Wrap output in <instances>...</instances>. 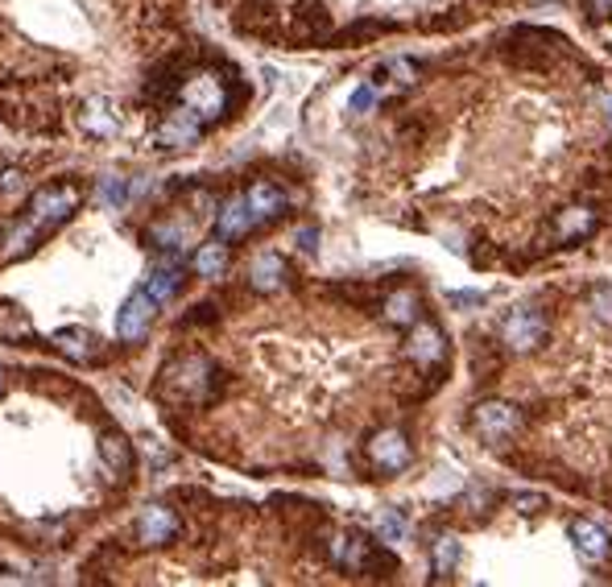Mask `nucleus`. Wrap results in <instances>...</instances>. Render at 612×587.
Here are the masks:
<instances>
[{"mask_svg": "<svg viewBox=\"0 0 612 587\" xmlns=\"http://www.w3.org/2000/svg\"><path fill=\"white\" fill-rule=\"evenodd\" d=\"M220 373L215 364L199 352H186V356H174L166 368H161V393H174V397H186L191 406H207L220 397Z\"/></svg>", "mask_w": 612, "mask_h": 587, "instance_id": "obj_2", "label": "nucleus"}, {"mask_svg": "<svg viewBox=\"0 0 612 587\" xmlns=\"http://www.w3.org/2000/svg\"><path fill=\"white\" fill-rule=\"evenodd\" d=\"M418 310H422V302L414 289H398V294L385 298V319L393 323V327H414V323H418Z\"/></svg>", "mask_w": 612, "mask_h": 587, "instance_id": "obj_19", "label": "nucleus"}, {"mask_svg": "<svg viewBox=\"0 0 612 587\" xmlns=\"http://www.w3.org/2000/svg\"><path fill=\"white\" fill-rule=\"evenodd\" d=\"M542 340H547V319H542V310L534 306H517L505 315V323H501V343H505L509 352L517 356H530L542 348Z\"/></svg>", "mask_w": 612, "mask_h": 587, "instance_id": "obj_3", "label": "nucleus"}, {"mask_svg": "<svg viewBox=\"0 0 612 587\" xmlns=\"http://www.w3.org/2000/svg\"><path fill=\"white\" fill-rule=\"evenodd\" d=\"M588 306H591V315L600 323H612V286H596L588 294Z\"/></svg>", "mask_w": 612, "mask_h": 587, "instance_id": "obj_25", "label": "nucleus"}, {"mask_svg": "<svg viewBox=\"0 0 612 587\" xmlns=\"http://www.w3.org/2000/svg\"><path fill=\"white\" fill-rule=\"evenodd\" d=\"M54 343H58V352L66 360H79V364H96L104 356V340L96 332H87V327H66V332L54 335Z\"/></svg>", "mask_w": 612, "mask_h": 587, "instance_id": "obj_11", "label": "nucleus"}, {"mask_svg": "<svg viewBox=\"0 0 612 587\" xmlns=\"http://www.w3.org/2000/svg\"><path fill=\"white\" fill-rule=\"evenodd\" d=\"M591 232H596V211L591 207H567V211L555 215V236L559 240H583Z\"/></svg>", "mask_w": 612, "mask_h": 587, "instance_id": "obj_18", "label": "nucleus"}, {"mask_svg": "<svg viewBox=\"0 0 612 587\" xmlns=\"http://www.w3.org/2000/svg\"><path fill=\"white\" fill-rule=\"evenodd\" d=\"M567 534L575 542V550H580V558H588V563H604L612 555V538L596 522H588V517H575L567 525Z\"/></svg>", "mask_w": 612, "mask_h": 587, "instance_id": "obj_9", "label": "nucleus"}, {"mask_svg": "<svg viewBox=\"0 0 612 587\" xmlns=\"http://www.w3.org/2000/svg\"><path fill=\"white\" fill-rule=\"evenodd\" d=\"M133 534H137L141 546H166L178 534V517H174L170 505H145L137 525H133Z\"/></svg>", "mask_w": 612, "mask_h": 587, "instance_id": "obj_6", "label": "nucleus"}, {"mask_svg": "<svg viewBox=\"0 0 612 587\" xmlns=\"http://www.w3.org/2000/svg\"><path fill=\"white\" fill-rule=\"evenodd\" d=\"M298 240H302V248H306V253H315V228H302Z\"/></svg>", "mask_w": 612, "mask_h": 587, "instance_id": "obj_31", "label": "nucleus"}, {"mask_svg": "<svg viewBox=\"0 0 612 587\" xmlns=\"http://www.w3.org/2000/svg\"><path fill=\"white\" fill-rule=\"evenodd\" d=\"M476 430H480L484 443H493V447H501V443H509V438L521 430V410L509 406V401H480L472 414Z\"/></svg>", "mask_w": 612, "mask_h": 587, "instance_id": "obj_4", "label": "nucleus"}, {"mask_svg": "<svg viewBox=\"0 0 612 587\" xmlns=\"http://www.w3.org/2000/svg\"><path fill=\"white\" fill-rule=\"evenodd\" d=\"M99 460H104L108 476L112 480H125L133 471V447H129V438L116 435V430H108L104 438H99Z\"/></svg>", "mask_w": 612, "mask_h": 587, "instance_id": "obj_12", "label": "nucleus"}, {"mask_svg": "<svg viewBox=\"0 0 612 587\" xmlns=\"http://www.w3.org/2000/svg\"><path fill=\"white\" fill-rule=\"evenodd\" d=\"M79 125H83L87 137H104V141L120 133V120H116V112H112L108 99H87L83 112H79Z\"/></svg>", "mask_w": 612, "mask_h": 587, "instance_id": "obj_13", "label": "nucleus"}, {"mask_svg": "<svg viewBox=\"0 0 612 587\" xmlns=\"http://www.w3.org/2000/svg\"><path fill=\"white\" fill-rule=\"evenodd\" d=\"M484 294H452V306H480Z\"/></svg>", "mask_w": 612, "mask_h": 587, "instance_id": "obj_29", "label": "nucleus"}, {"mask_svg": "<svg viewBox=\"0 0 612 587\" xmlns=\"http://www.w3.org/2000/svg\"><path fill=\"white\" fill-rule=\"evenodd\" d=\"M248 228H253V215H248L245 194H232L215 215V232H220V240H240Z\"/></svg>", "mask_w": 612, "mask_h": 587, "instance_id": "obj_14", "label": "nucleus"}, {"mask_svg": "<svg viewBox=\"0 0 612 587\" xmlns=\"http://www.w3.org/2000/svg\"><path fill=\"white\" fill-rule=\"evenodd\" d=\"M281 281H286V261H281L278 253H261L257 261H253V269H248V286L261 289V294L278 289Z\"/></svg>", "mask_w": 612, "mask_h": 587, "instance_id": "obj_17", "label": "nucleus"}, {"mask_svg": "<svg viewBox=\"0 0 612 587\" xmlns=\"http://www.w3.org/2000/svg\"><path fill=\"white\" fill-rule=\"evenodd\" d=\"M228 269V248L224 245H199V253H194V273L199 278H224Z\"/></svg>", "mask_w": 612, "mask_h": 587, "instance_id": "obj_21", "label": "nucleus"}, {"mask_svg": "<svg viewBox=\"0 0 612 587\" xmlns=\"http://www.w3.org/2000/svg\"><path fill=\"white\" fill-rule=\"evenodd\" d=\"M245 203H248V215H253V224H261V220H278V215L286 211V191H281L278 182L257 178V182H253V186L245 191Z\"/></svg>", "mask_w": 612, "mask_h": 587, "instance_id": "obj_10", "label": "nucleus"}, {"mask_svg": "<svg viewBox=\"0 0 612 587\" xmlns=\"http://www.w3.org/2000/svg\"><path fill=\"white\" fill-rule=\"evenodd\" d=\"M79 203H83V191H79L75 182H54V186L33 191V199H30V207H25V215L9 228V240H4V261H17V256H25L38 236H46L54 224H63V220L75 211Z\"/></svg>", "mask_w": 612, "mask_h": 587, "instance_id": "obj_1", "label": "nucleus"}, {"mask_svg": "<svg viewBox=\"0 0 612 587\" xmlns=\"http://www.w3.org/2000/svg\"><path fill=\"white\" fill-rule=\"evenodd\" d=\"M376 534H381V542H401V534H406V517H401L398 509L381 513V522H376Z\"/></svg>", "mask_w": 612, "mask_h": 587, "instance_id": "obj_24", "label": "nucleus"}, {"mask_svg": "<svg viewBox=\"0 0 612 587\" xmlns=\"http://www.w3.org/2000/svg\"><path fill=\"white\" fill-rule=\"evenodd\" d=\"M0 389H4V376H0Z\"/></svg>", "mask_w": 612, "mask_h": 587, "instance_id": "obj_32", "label": "nucleus"}, {"mask_svg": "<svg viewBox=\"0 0 612 587\" xmlns=\"http://www.w3.org/2000/svg\"><path fill=\"white\" fill-rule=\"evenodd\" d=\"M406 356L414 364H422V368L443 364V356H447V340H443V332L435 327V323H414V332H409V340H406Z\"/></svg>", "mask_w": 612, "mask_h": 587, "instance_id": "obj_8", "label": "nucleus"}, {"mask_svg": "<svg viewBox=\"0 0 612 587\" xmlns=\"http://www.w3.org/2000/svg\"><path fill=\"white\" fill-rule=\"evenodd\" d=\"M33 335V323L25 319V310L22 306H0V340H30Z\"/></svg>", "mask_w": 612, "mask_h": 587, "instance_id": "obj_22", "label": "nucleus"}, {"mask_svg": "<svg viewBox=\"0 0 612 587\" xmlns=\"http://www.w3.org/2000/svg\"><path fill=\"white\" fill-rule=\"evenodd\" d=\"M153 315H158V302H153L145 289H137V294H133V298L120 306V319H116L120 340H125V343H141L145 335H150Z\"/></svg>", "mask_w": 612, "mask_h": 587, "instance_id": "obj_7", "label": "nucleus"}, {"mask_svg": "<svg viewBox=\"0 0 612 587\" xmlns=\"http://www.w3.org/2000/svg\"><path fill=\"white\" fill-rule=\"evenodd\" d=\"M385 75H393V83L409 87V83H414V79H418V66H414V63H406V58H393V63H385Z\"/></svg>", "mask_w": 612, "mask_h": 587, "instance_id": "obj_26", "label": "nucleus"}, {"mask_svg": "<svg viewBox=\"0 0 612 587\" xmlns=\"http://www.w3.org/2000/svg\"><path fill=\"white\" fill-rule=\"evenodd\" d=\"M294 38L298 42H323V38H332V13L323 9V4H302L294 13Z\"/></svg>", "mask_w": 612, "mask_h": 587, "instance_id": "obj_15", "label": "nucleus"}, {"mask_svg": "<svg viewBox=\"0 0 612 587\" xmlns=\"http://www.w3.org/2000/svg\"><path fill=\"white\" fill-rule=\"evenodd\" d=\"M542 505H547L542 496H517V509H521V513H538Z\"/></svg>", "mask_w": 612, "mask_h": 587, "instance_id": "obj_30", "label": "nucleus"}, {"mask_svg": "<svg viewBox=\"0 0 612 587\" xmlns=\"http://www.w3.org/2000/svg\"><path fill=\"white\" fill-rule=\"evenodd\" d=\"M178 286H183V273H178L174 265L170 269H153L150 281H145V294H150V298L161 306V302H170L174 294H178Z\"/></svg>", "mask_w": 612, "mask_h": 587, "instance_id": "obj_20", "label": "nucleus"}, {"mask_svg": "<svg viewBox=\"0 0 612 587\" xmlns=\"http://www.w3.org/2000/svg\"><path fill=\"white\" fill-rule=\"evenodd\" d=\"M368 558H373V546L360 534H340L332 538V563L344 566V571H365Z\"/></svg>", "mask_w": 612, "mask_h": 587, "instance_id": "obj_16", "label": "nucleus"}, {"mask_svg": "<svg viewBox=\"0 0 612 587\" xmlns=\"http://www.w3.org/2000/svg\"><path fill=\"white\" fill-rule=\"evenodd\" d=\"M588 13H591V22H608V17H612V0H588Z\"/></svg>", "mask_w": 612, "mask_h": 587, "instance_id": "obj_27", "label": "nucleus"}, {"mask_svg": "<svg viewBox=\"0 0 612 587\" xmlns=\"http://www.w3.org/2000/svg\"><path fill=\"white\" fill-rule=\"evenodd\" d=\"M373 99H376L373 87H360V91L352 96V112H365V108H373Z\"/></svg>", "mask_w": 612, "mask_h": 587, "instance_id": "obj_28", "label": "nucleus"}, {"mask_svg": "<svg viewBox=\"0 0 612 587\" xmlns=\"http://www.w3.org/2000/svg\"><path fill=\"white\" fill-rule=\"evenodd\" d=\"M368 460H373L376 471H401L409 468V443L401 430H376L373 438H368Z\"/></svg>", "mask_w": 612, "mask_h": 587, "instance_id": "obj_5", "label": "nucleus"}, {"mask_svg": "<svg viewBox=\"0 0 612 587\" xmlns=\"http://www.w3.org/2000/svg\"><path fill=\"white\" fill-rule=\"evenodd\" d=\"M430 563H435V575L447 579L455 571V563H460V542H455V538H435V546H430Z\"/></svg>", "mask_w": 612, "mask_h": 587, "instance_id": "obj_23", "label": "nucleus"}]
</instances>
